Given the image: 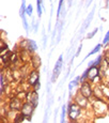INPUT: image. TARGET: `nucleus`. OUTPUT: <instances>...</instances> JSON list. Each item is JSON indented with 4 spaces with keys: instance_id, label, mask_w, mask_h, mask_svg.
Masks as SVG:
<instances>
[{
    "instance_id": "11",
    "label": "nucleus",
    "mask_w": 109,
    "mask_h": 123,
    "mask_svg": "<svg viewBox=\"0 0 109 123\" xmlns=\"http://www.w3.org/2000/svg\"><path fill=\"white\" fill-rule=\"evenodd\" d=\"M37 100H39V95H37V93L35 92V90L32 92V98L31 100H30V102H31V104L34 107H36L37 106Z\"/></svg>"
},
{
    "instance_id": "10",
    "label": "nucleus",
    "mask_w": 109,
    "mask_h": 123,
    "mask_svg": "<svg viewBox=\"0 0 109 123\" xmlns=\"http://www.w3.org/2000/svg\"><path fill=\"white\" fill-rule=\"evenodd\" d=\"M101 47H102V44H97V45H96V46H95V47H94V48H93V50H91V51H90V53L88 54V55H87L86 57H85L84 61L86 60V59H88V58H89L90 56L94 55V54H96V53H97V51H99V49H101Z\"/></svg>"
},
{
    "instance_id": "1",
    "label": "nucleus",
    "mask_w": 109,
    "mask_h": 123,
    "mask_svg": "<svg viewBox=\"0 0 109 123\" xmlns=\"http://www.w3.org/2000/svg\"><path fill=\"white\" fill-rule=\"evenodd\" d=\"M62 67H63V55H61L59 57L58 60H57L56 64H54V68L53 71V76H51V82H54L57 80L61 70H62Z\"/></svg>"
},
{
    "instance_id": "2",
    "label": "nucleus",
    "mask_w": 109,
    "mask_h": 123,
    "mask_svg": "<svg viewBox=\"0 0 109 123\" xmlns=\"http://www.w3.org/2000/svg\"><path fill=\"white\" fill-rule=\"evenodd\" d=\"M80 115V106L77 105V104L73 103L70 104L68 106V117L72 121H75Z\"/></svg>"
},
{
    "instance_id": "17",
    "label": "nucleus",
    "mask_w": 109,
    "mask_h": 123,
    "mask_svg": "<svg viewBox=\"0 0 109 123\" xmlns=\"http://www.w3.org/2000/svg\"><path fill=\"white\" fill-rule=\"evenodd\" d=\"M97 31H98V29H97V28H95V29H94L93 31L91 32V33H89V34L87 35V37H88V39H92V37H93L94 35H95L96 33H97Z\"/></svg>"
},
{
    "instance_id": "22",
    "label": "nucleus",
    "mask_w": 109,
    "mask_h": 123,
    "mask_svg": "<svg viewBox=\"0 0 109 123\" xmlns=\"http://www.w3.org/2000/svg\"><path fill=\"white\" fill-rule=\"evenodd\" d=\"M91 2H92V0H86V3H85V6H86V8H88V6L91 4Z\"/></svg>"
},
{
    "instance_id": "4",
    "label": "nucleus",
    "mask_w": 109,
    "mask_h": 123,
    "mask_svg": "<svg viewBox=\"0 0 109 123\" xmlns=\"http://www.w3.org/2000/svg\"><path fill=\"white\" fill-rule=\"evenodd\" d=\"M80 93H81L86 98H89V96H91V94H92L91 87H90V85L88 84L87 81H84V82H82L81 87H80Z\"/></svg>"
},
{
    "instance_id": "9",
    "label": "nucleus",
    "mask_w": 109,
    "mask_h": 123,
    "mask_svg": "<svg viewBox=\"0 0 109 123\" xmlns=\"http://www.w3.org/2000/svg\"><path fill=\"white\" fill-rule=\"evenodd\" d=\"M28 47L27 48H29L31 51H35L37 49V45H36V43H35L33 40H28Z\"/></svg>"
},
{
    "instance_id": "18",
    "label": "nucleus",
    "mask_w": 109,
    "mask_h": 123,
    "mask_svg": "<svg viewBox=\"0 0 109 123\" xmlns=\"http://www.w3.org/2000/svg\"><path fill=\"white\" fill-rule=\"evenodd\" d=\"M3 86H4V82H3V75H0V88H1V93L3 92Z\"/></svg>"
},
{
    "instance_id": "16",
    "label": "nucleus",
    "mask_w": 109,
    "mask_h": 123,
    "mask_svg": "<svg viewBox=\"0 0 109 123\" xmlns=\"http://www.w3.org/2000/svg\"><path fill=\"white\" fill-rule=\"evenodd\" d=\"M32 27H33V31L37 32V28H39V22H35V19H32Z\"/></svg>"
},
{
    "instance_id": "23",
    "label": "nucleus",
    "mask_w": 109,
    "mask_h": 123,
    "mask_svg": "<svg viewBox=\"0 0 109 123\" xmlns=\"http://www.w3.org/2000/svg\"><path fill=\"white\" fill-rule=\"evenodd\" d=\"M73 3V0H67V8H71Z\"/></svg>"
},
{
    "instance_id": "8",
    "label": "nucleus",
    "mask_w": 109,
    "mask_h": 123,
    "mask_svg": "<svg viewBox=\"0 0 109 123\" xmlns=\"http://www.w3.org/2000/svg\"><path fill=\"white\" fill-rule=\"evenodd\" d=\"M65 18H62L61 22H59V27H58V37H57V42L56 44H58L61 40V35H62V30H63V26H64Z\"/></svg>"
},
{
    "instance_id": "14",
    "label": "nucleus",
    "mask_w": 109,
    "mask_h": 123,
    "mask_svg": "<svg viewBox=\"0 0 109 123\" xmlns=\"http://www.w3.org/2000/svg\"><path fill=\"white\" fill-rule=\"evenodd\" d=\"M11 107L14 109H18L20 108V102L18 100H14V104H11Z\"/></svg>"
},
{
    "instance_id": "12",
    "label": "nucleus",
    "mask_w": 109,
    "mask_h": 123,
    "mask_svg": "<svg viewBox=\"0 0 109 123\" xmlns=\"http://www.w3.org/2000/svg\"><path fill=\"white\" fill-rule=\"evenodd\" d=\"M42 3H43V0H36V11H37V16L39 18H41L42 16Z\"/></svg>"
},
{
    "instance_id": "20",
    "label": "nucleus",
    "mask_w": 109,
    "mask_h": 123,
    "mask_svg": "<svg viewBox=\"0 0 109 123\" xmlns=\"http://www.w3.org/2000/svg\"><path fill=\"white\" fill-rule=\"evenodd\" d=\"M46 43H47V37L45 35V32H43V47L46 48Z\"/></svg>"
},
{
    "instance_id": "6",
    "label": "nucleus",
    "mask_w": 109,
    "mask_h": 123,
    "mask_svg": "<svg viewBox=\"0 0 109 123\" xmlns=\"http://www.w3.org/2000/svg\"><path fill=\"white\" fill-rule=\"evenodd\" d=\"M33 109H34V106L30 103H26L23 105L22 107V113L25 115L26 117H30L33 112Z\"/></svg>"
},
{
    "instance_id": "19",
    "label": "nucleus",
    "mask_w": 109,
    "mask_h": 123,
    "mask_svg": "<svg viewBox=\"0 0 109 123\" xmlns=\"http://www.w3.org/2000/svg\"><path fill=\"white\" fill-rule=\"evenodd\" d=\"M108 42H109V31H107V33H106L105 37H104L103 43H104V44H106V43H108Z\"/></svg>"
},
{
    "instance_id": "5",
    "label": "nucleus",
    "mask_w": 109,
    "mask_h": 123,
    "mask_svg": "<svg viewBox=\"0 0 109 123\" xmlns=\"http://www.w3.org/2000/svg\"><path fill=\"white\" fill-rule=\"evenodd\" d=\"M98 68L97 65H91V67H88V77H89V79L93 80L95 77L98 76Z\"/></svg>"
},
{
    "instance_id": "21",
    "label": "nucleus",
    "mask_w": 109,
    "mask_h": 123,
    "mask_svg": "<svg viewBox=\"0 0 109 123\" xmlns=\"http://www.w3.org/2000/svg\"><path fill=\"white\" fill-rule=\"evenodd\" d=\"M81 44H80V46L78 47V49H77V53H76V55H75V57H78L79 56V54H80V51H81Z\"/></svg>"
},
{
    "instance_id": "15",
    "label": "nucleus",
    "mask_w": 109,
    "mask_h": 123,
    "mask_svg": "<svg viewBox=\"0 0 109 123\" xmlns=\"http://www.w3.org/2000/svg\"><path fill=\"white\" fill-rule=\"evenodd\" d=\"M32 12H33V8L31 4H29V6H27V8H26V14L29 16L32 15Z\"/></svg>"
},
{
    "instance_id": "7",
    "label": "nucleus",
    "mask_w": 109,
    "mask_h": 123,
    "mask_svg": "<svg viewBox=\"0 0 109 123\" xmlns=\"http://www.w3.org/2000/svg\"><path fill=\"white\" fill-rule=\"evenodd\" d=\"M40 81V76H39V73L36 72V71H33V72L30 74L29 76V84L32 85V86H34L36 82Z\"/></svg>"
},
{
    "instance_id": "24",
    "label": "nucleus",
    "mask_w": 109,
    "mask_h": 123,
    "mask_svg": "<svg viewBox=\"0 0 109 123\" xmlns=\"http://www.w3.org/2000/svg\"><path fill=\"white\" fill-rule=\"evenodd\" d=\"M73 87H74V85H73V84H72V82H71V84H70V85H68V90H70V91H72Z\"/></svg>"
},
{
    "instance_id": "13",
    "label": "nucleus",
    "mask_w": 109,
    "mask_h": 123,
    "mask_svg": "<svg viewBox=\"0 0 109 123\" xmlns=\"http://www.w3.org/2000/svg\"><path fill=\"white\" fill-rule=\"evenodd\" d=\"M65 113H66V106L63 105L62 106V111H61V122H64L65 121Z\"/></svg>"
},
{
    "instance_id": "3",
    "label": "nucleus",
    "mask_w": 109,
    "mask_h": 123,
    "mask_svg": "<svg viewBox=\"0 0 109 123\" xmlns=\"http://www.w3.org/2000/svg\"><path fill=\"white\" fill-rule=\"evenodd\" d=\"M94 12H95V6H94L93 9H92V11L89 13V15L87 16V18H86V20L84 22V25H82V27H81V29H80V35H81L82 33H84L85 31L88 29V27L90 26V23H91V20H92V18H93V16H94Z\"/></svg>"
}]
</instances>
